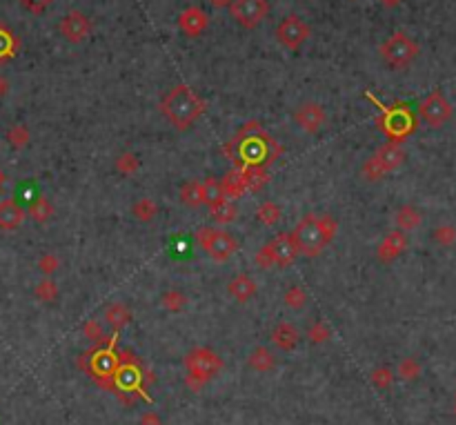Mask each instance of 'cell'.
Here are the masks:
<instances>
[{"label": "cell", "mask_w": 456, "mask_h": 425, "mask_svg": "<svg viewBox=\"0 0 456 425\" xmlns=\"http://www.w3.org/2000/svg\"><path fill=\"white\" fill-rule=\"evenodd\" d=\"M25 210L18 205L14 198H7V201H0V230L12 232L16 228H21L25 221Z\"/></svg>", "instance_id": "ac0fdd59"}, {"label": "cell", "mask_w": 456, "mask_h": 425, "mask_svg": "<svg viewBox=\"0 0 456 425\" xmlns=\"http://www.w3.org/2000/svg\"><path fill=\"white\" fill-rule=\"evenodd\" d=\"M329 336H332L329 327H327V323H323V320H316V323L307 329V338L312 343H325V341H329Z\"/></svg>", "instance_id": "ab89813d"}, {"label": "cell", "mask_w": 456, "mask_h": 425, "mask_svg": "<svg viewBox=\"0 0 456 425\" xmlns=\"http://www.w3.org/2000/svg\"><path fill=\"white\" fill-rule=\"evenodd\" d=\"M281 152L283 147L261 127L259 120L245 122L239 134L225 145V154L234 160L239 169L272 165Z\"/></svg>", "instance_id": "6da1fadb"}, {"label": "cell", "mask_w": 456, "mask_h": 425, "mask_svg": "<svg viewBox=\"0 0 456 425\" xmlns=\"http://www.w3.org/2000/svg\"><path fill=\"white\" fill-rule=\"evenodd\" d=\"M283 303L287 305L290 309H301L303 305L307 303V292L303 290L301 285H292V287L285 290V294H283Z\"/></svg>", "instance_id": "d6a6232c"}, {"label": "cell", "mask_w": 456, "mask_h": 425, "mask_svg": "<svg viewBox=\"0 0 456 425\" xmlns=\"http://www.w3.org/2000/svg\"><path fill=\"white\" fill-rule=\"evenodd\" d=\"M7 140L16 149H21V147H25L27 143H30V129H27L25 125H14L12 129L7 131Z\"/></svg>", "instance_id": "74e56055"}, {"label": "cell", "mask_w": 456, "mask_h": 425, "mask_svg": "<svg viewBox=\"0 0 456 425\" xmlns=\"http://www.w3.org/2000/svg\"><path fill=\"white\" fill-rule=\"evenodd\" d=\"M196 241L201 250L216 263L230 261L236 252H239V241L234 239L230 232L216 230V228H201L196 232Z\"/></svg>", "instance_id": "5b68a950"}, {"label": "cell", "mask_w": 456, "mask_h": 425, "mask_svg": "<svg viewBox=\"0 0 456 425\" xmlns=\"http://www.w3.org/2000/svg\"><path fill=\"white\" fill-rule=\"evenodd\" d=\"M207 23H210V18H207V14L201 7H187L185 12L178 16V27L187 36H192V39L201 36L207 30Z\"/></svg>", "instance_id": "e0dca14e"}, {"label": "cell", "mask_w": 456, "mask_h": 425, "mask_svg": "<svg viewBox=\"0 0 456 425\" xmlns=\"http://www.w3.org/2000/svg\"><path fill=\"white\" fill-rule=\"evenodd\" d=\"M294 122H296L303 131H307V134H316V131H321L323 125L327 122V111L321 102L307 100V102H303V105H298L296 111H294Z\"/></svg>", "instance_id": "8fae6325"}, {"label": "cell", "mask_w": 456, "mask_h": 425, "mask_svg": "<svg viewBox=\"0 0 456 425\" xmlns=\"http://www.w3.org/2000/svg\"><path fill=\"white\" fill-rule=\"evenodd\" d=\"M138 167H140V160H138V156L134 152H122L116 158V169H118L120 174H125V176L136 174Z\"/></svg>", "instance_id": "e575fe53"}, {"label": "cell", "mask_w": 456, "mask_h": 425, "mask_svg": "<svg viewBox=\"0 0 456 425\" xmlns=\"http://www.w3.org/2000/svg\"><path fill=\"white\" fill-rule=\"evenodd\" d=\"M105 318H107V323L118 332L120 327H125L131 320V312L125 303H111L105 312Z\"/></svg>", "instance_id": "4316f807"}, {"label": "cell", "mask_w": 456, "mask_h": 425, "mask_svg": "<svg viewBox=\"0 0 456 425\" xmlns=\"http://www.w3.org/2000/svg\"><path fill=\"white\" fill-rule=\"evenodd\" d=\"M21 3L30 9V12H34V14H41L43 9L52 3V0H21Z\"/></svg>", "instance_id": "ee69618b"}, {"label": "cell", "mask_w": 456, "mask_h": 425, "mask_svg": "<svg viewBox=\"0 0 456 425\" xmlns=\"http://www.w3.org/2000/svg\"><path fill=\"white\" fill-rule=\"evenodd\" d=\"M369 379H372V383L378 390H387V387L394 383V372L389 370V367H376V370H372Z\"/></svg>", "instance_id": "f35d334b"}, {"label": "cell", "mask_w": 456, "mask_h": 425, "mask_svg": "<svg viewBox=\"0 0 456 425\" xmlns=\"http://www.w3.org/2000/svg\"><path fill=\"white\" fill-rule=\"evenodd\" d=\"M247 365H250L252 370L261 372V374L272 372L274 367H276V356H274V352H272L270 347L259 345V347L252 349L250 356H247Z\"/></svg>", "instance_id": "603a6c76"}, {"label": "cell", "mask_w": 456, "mask_h": 425, "mask_svg": "<svg viewBox=\"0 0 456 425\" xmlns=\"http://www.w3.org/2000/svg\"><path fill=\"white\" fill-rule=\"evenodd\" d=\"M378 107H381V120L378 122H381L383 134L389 140L403 143L407 136H412L416 131V118L407 107H403V105H396V107L378 105Z\"/></svg>", "instance_id": "8992f818"}, {"label": "cell", "mask_w": 456, "mask_h": 425, "mask_svg": "<svg viewBox=\"0 0 456 425\" xmlns=\"http://www.w3.org/2000/svg\"><path fill=\"white\" fill-rule=\"evenodd\" d=\"M58 30H61L65 41L72 45H78L91 34V21L83 12H78V9H74V12L65 14Z\"/></svg>", "instance_id": "7c38bea8"}, {"label": "cell", "mask_w": 456, "mask_h": 425, "mask_svg": "<svg viewBox=\"0 0 456 425\" xmlns=\"http://www.w3.org/2000/svg\"><path fill=\"white\" fill-rule=\"evenodd\" d=\"M138 425H163V421H160V417L156 412H145L140 417V423Z\"/></svg>", "instance_id": "bcb514c9"}, {"label": "cell", "mask_w": 456, "mask_h": 425, "mask_svg": "<svg viewBox=\"0 0 456 425\" xmlns=\"http://www.w3.org/2000/svg\"><path fill=\"white\" fill-rule=\"evenodd\" d=\"M432 239L434 243H439L441 248H452L456 243V228L454 225H439V228L432 232Z\"/></svg>", "instance_id": "8d00e7d4"}, {"label": "cell", "mask_w": 456, "mask_h": 425, "mask_svg": "<svg viewBox=\"0 0 456 425\" xmlns=\"http://www.w3.org/2000/svg\"><path fill=\"white\" fill-rule=\"evenodd\" d=\"M58 268H61V261H58V257H54V254H43L41 261H38V270L47 274V276H52Z\"/></svg>", "instance_id": "b9f144b4"}, {"label": "cell", "mask_w": 456, "mask_h": 425, "mask_svg": "<svg viewBox=\"0 0 456 425\" xmlns=\"http://www.w3.org/2000/svg\"><path fill=\"white\" fill-rule=\"evenodd\" d=\"M254 261H256V265L263 268V270L274 268V259H272V254H270V248H268V245H263V248H261L259 252H256Z\"/></svg>", "instance_id": "7bdbcfd3"}, {"label": "cell", "mask_w": 456, "mask_h": 425, "mask_svg": "<svg viewBox=\"0 0 456 425\" xmlns=\"http://www.w3.org/2000/svg\"><path fill=\"white\" fill-rule=\"evenodd\" d=\"M5 185H7V174L3 172V169H0V190H3Z\"/></svg>", "instance_id": "681fc988"}, {"label": "cell", "mask_w": 456, "mask_h": 425, "mask_svg": "<svg viewBox=\"0 0 456 425\" xmlns=\"http://www.w3.org/2000/svg\"><path fill=\"white\" fill-rule=\"evenodd\" d=\"M214 5L223 7V5H230V0H214Z\"/></svg>", "instance_id": "f907efd6"}, {"label": "cell", "mask_w": 456, "mask_h": 425, "mask_svg": "<svg viewBox=\"0 0 456 425\" xmlns=\"http://www.w3.org/2000/svg\"><path fill=\"white\" fill-rule=\"evenodd\" d=\"M185 367H187V374L196 376V379H203L207 383V381H212V376L221 372L223 361L214 349L196 347L185 356Z\"/></svg>", "instance_id": "ba28073f"}, {"label": "cell", "mask_w": 456, "mask_h": 425, "mask_svg": "<svg viewBox=\"0 0 456 425\" xmlns=\"http://www.w3.org/2000/svg\"><path fill=\"white\" fill-rule=\"evenodd\" d=\"M338 230V223L332 219L329 214H307L305 219L298 221V225L294 228L292 236L296 241L298 254L307 259H314L325 250V245L332 243L334 234Z\"/></svg>", "instance_id": "3957f363"}, {"label": "cell", "mask_w": 456, "mask_h": 425, "mask_svg": "<svg viewBox=\"0 0 456 425\" xmlns=\"http://www.w3.org/2000/svg\"><path fill=\"white\" fill-rule=\"evenodd\" d=\"M16 50H18L16 36L9 32L5 25H0V61L12 58V56L16 54Z\"/></svg>", "instance_id": "1f68e13d"}, {"label": "cell", "mask_w": 456, "mask_h": 425, "mask_svg": "<svg viewBox=\"0 0 456 425\" xmlns=\"http://www.w3.org/2000/svg\"><path fill=\"white\" fill-rule=\"evenodd\" d=\"M210 212H212V219L218 225H230L239 219V207H236V203L230 201V198H221V201L212 203Z\"/></svg>", "instance_id": "cb8c5ba5"}, {"label": "cell", "mask_w": 456, "mask_h": 425, "mask_svg": "<svg viewBox=\"0 0 456 425\" xmlns=\"http://www.w3.org/2000/svg\"><path fill=\"white\" fill-rule=\"evenodd\" d=\"M227 292H230V296L239 301V303H247V301H252L256 296L259 285H256V281L252 276L239 274V276H234L230 283H227Z\"/></svg>", "instance_id": "d6986e66"}, {"label": "cell", "mask_w": 456, "mask_h": 425, "mask_svg": "<svg viewBox=\"0 0 456 425\" xmlns=\"http://www.w3.org/2000/svg\"><path fill=\"white\" fill-rule=\"evenodd\" d=\"M247 183V190L250 192H259L261 187H265L270 183V176L265 172V167H243L241 169Z\"/></svg>", "instance_id": "f1b7e54d"}, {"label": "cell", "mask_w": 456, "mask_h": 425, "mask_svg": "<svg viewBox=\"0 0 456 425\" xmlns=\"http://www.w3.org/2000/svg\"><path fill=\"white\" fill-rule=\"evenodd\" d=\"M419 45L412 39V36H407L405 32H396L392 34L389 39L381 45V54L383 63L387 67H394V69H405L410 67V65L416 61V56H419Z\"/></svg>", "instance_id": "277c9868"}, {"label": "cell", "mask_w": 456, "mask_h": 425, "mask_svg": "<svg viewBox=\"0 0 456 425\" xmlns=\"http://www.w3.org/2000/svg\"><path fill=\"white\" fill-rule=\"evenodd\" d=\"M160 305H163L167 312H183L185 305H187V296L183 294L180 290H167L163 292V296H160Z\"/></svg>", "instance_id": "4dcf8cb0"}, {"label": "cell", "mask_w": 456, "mask_h": 425, "mask_svg": "<svg viewBox=\"0 0 456 425\" xmlns=\"http://www.w3.org/2000/svg\"><path fill=\"white\" fill-rule=\"evenodd\" d=\"M113 343H116V334L109 338V345L105 349H98L91 356V372L94 376H116L118 372V356L113 354Z\"/></svg>", "instance_id": "2e32d148"}, {"label": "cell", "mask_w": 456, "mask_h": 425, "mask_svg": "<svg viewBox=\"0 0 456 425\" xmlns=\"http://www.w3.org/2000/svg\"><path fill=\"white\" fill-rule=\"evenodd\" d=\"M205 100L189 87V85H176L172 87L165 98L160 100V111L180 131H185L205 114Z\"/></svg>", "instance_id": "7a4b0ae2"}, {"label": "cell", "mask_w": 456, "mask_h": 425, "mask_svg": "<svg viewBox=\"0 0 456 425\" xmlns=\"http://www.w3.org/2000/svg\"><path fill=\"white\" fill-rule=\"evenodd\" d=\"M27 214H30V219L36 221V223H47L54 216V205L47 201L45 196H38L36 201L30 203V210H27Z\"/></svg>", "instance_id": "83f0119b"}, {"label": "cell", "mask_w": 456, "mask_h": 425, "mask_svg": "<svg viewBox=\"0 0 456 425\" xmlns=\"http://www.w3.org/2000/svg\"><path fill=\"white\" fill-rule=\"evenodd\" d=\"M221 192L225 198H230V201H236V198H241L245 192H247V183H245V176L239 167L232 169V172H227L221 181Z\"/></svg>", "instance_id": "7402d4cb"}, {"label": "cell", "mask_w": 456, "mask_h": 425, "mask_svg": "<svg viewBox=\"0 0 456 425\" xmlns=\"http://www.w3.org/2000/svg\"><path fill=\"white\" fill-rule=\"evenodd\" d=\"M376 160V165L383 169V174H389L398 169L407 158V152L403 149L401 143H396V140H387L385 145H381L376 149V154L372 156Z\"/></svg>", "instance_id": "9a60e30c"}, {"label": "cell", "mask_w": 456, "mask_h": 425, "mask_svg": "<svg viewBox=\"0 0 456 425\" xmlns=\"http://www.w3.org/2000/svg\"><path fill=\"white\" fill-rule=\"evenodd\" d=\"M230 9L236 23L245 30H254L270 14V3L268 0H232Z\"/></svg>", "instance_id": "30bf717a"}, {"label": "cell", "mask_w": 456, "mask_h": 425, "mask_svg": "<svg viewBox=\"0 0 456 425\" xmlns=\"http://www.w3.org/2000/svg\"><path fill=\"white\" fill-rule=\"evenodd\" d=\"M7 91H9V83H7V78L0 76V96H5Z\"/></svg>", "instance_id": "7dc6e473"}, {"label": "cell", "mask_w": 456, "mask_h": 425, "mask_svg": "<svg viewBox=\"0 0 456 425\" xmlns=\"http://www.w3.org/2000/svg\"><path fill=\"white\" fill-rule=\"evenodd\" d=\"M85 334H87L89 338H94V341H100V327L96 320H89L87 325H85Z\"/></svg>", "instance_id": "f6af8a7d"}, {"label": "cell", "mask_w": 456, "mask_h": 425, "mask_svg": "<svg viewBox=\"0 0 456 425\" xmlns=\"http://www.w3.org/2000/svg\"><path fill=\"white\" fill-rule=\"evenodd\" d=\"M34 294L38 301H43V303H52V301L58 298V287H56V283L52 279H45L36 285Z\"/></svg>", "instance_id": "d590c367"}, {"label": "cell", "mask_w": 456, "mask_h": 425, "mask_svg": "<svg viewBox=\"0 0 456 425\" xmlns=\"http://www.w3.org/2000/svg\"><path fill=\"white\" fill-rule=\"evenodd\" d=\"M378 3L385 5V7H398V5L403 3V0H378Z\"/></svg>", "instance_id": "c3c4849f"}, {"label": "cell", "mask_w": 456, "mask_h": 425, "mask_svg": "<svg viewBox=\"0 0 456 425\" xmlns=\"http://www.w3.org/2000/svg\"><path fill=\"white\" fill-rule=\"evenodd\" d=\"M131 214H134V219L140 221V223H149L156 219L158 214V205L151 201V198H140V201L134 203L131 207Z\"/></svg>", "instance_id": "f546056e"}, {"label": "cell", "mask_w": 456, "mask_h": 425, "mask_svg": "<svg viewBox=\"0 0 456 425\" xmlns=\"http://www.w3.org/2000/svg\"><path fill=\"white\" fill-rule=\"evenodd\" d=\"M454 414H456V399H454Z\"/></svg>", "instance_id": "816d5d0a"}, {"label": "cell", "mask_w": 456, "mask_h": 425, "mask_svg": "<svg viewBox=\"0 0 456 425\" xmlns=\"http://www.w3.org/2000/svg\"><path fill=\"white\" fill-rule=\"evenodd\" d=\"M360 174H363V178L367 183H376V181H381V178L385 176L383 174V169L376 165V160L374 158H367L365 163H363V169H360Z\"/></svg>", "instance_id": "60d3db41"}, {"label": "cell", "mask_w": 456, "mask_h": 425, "mask_svg": "<svg viewBox=\"0 0 456 425\" xmlns=\"http://www.w3.org/2000/svg\"><path fill=\"white\" fill-rule=\"evenodd\" d=\"M396 374L401 376L403 381H414V379H419V376H421V363L416 361L414 356H407V358H403L401 363H398Z\"/></svg>", "instance_id": "836d02e7"}, {"label": "cell", "mask_w": 456, "mask_h": 425, "mask_svg": "<svg viewBox=\"0 0 456 425\" xmlns=\"http://www.w3.org/2000/svg\"><path fill=\"white\" fill-rule=\"evenodd\" d=\"M310 34H312L310 25L296 14H290L287 18H283V21L276 25V41L290 52L301 50V47L307 43Z\"/></svg>", "instance_id": "9c48e42d"}, {"label": "cell", "mask_w": 456, "mask_h": 425, "mask_svg": "<svg viewBox=\"0 0 456 425\" xmlns=\"http://www.w3.org/2000/svg\"><path fill=\"white\" fill-rule=\"evenodd\" d=\"M268 248H270V254L274 259V268H287L298 257V248H296V241H294L292 232L279 234L272 243H268Z\"/></svg>", "instance_id": "4fadbf2b"}, {"label": "cell", "mask_w": 456, "mask_h": 425, "mask_svg": "<svg viewBox=\"0 0 456 425\" xmlns=\"http://www.w3.org/2000/svg\"><path fill=\"white\" fill-rule=\"evenodd\" d=\"M452 114H454L452 102L445 98V94L441 89L430 91L419 105L421 120L425 122V125H430L432 129H439L443 125H448V122L452 120Z\"/></svg>", "instance_id": "52a82bcc"}, {"label": "cell", "mask_w": 456, "mask_h": 425, "mask_svg": "<svg viewBox=\"0 0 456 425\" xmlns=\"http://www.w3.org/2000/svg\"><path fill=\"white\" fill-rule=\"evenodd\" d=\"M407 250V234L403 232V230H392V232H387L385 236H383V241L378 243V248H376V257H378V261L381 263H394L401 254Z\"/></svg>", "instance_id": "5bb4252c"}, {"label": "cell", "mask_w": 456, "mask_h": 425, "mask_svg": "<svg viewBox=\"0 0 456 425\" xmlns=\"http://www.w3.org/2000/svg\"><path fill=\"white\" fill-rule=\"evenodd\" d=\"M270 338H272V343L276 345L279 349H283V352H292V349L298 345L301 334H298V329L294 327L292 323H283V320H281V323L272 329Z\"/></svg>", "instance_id": "ffe728a7"}, {"label": "cell", "mask_w": 456, "mask_h": 425, "mask_svg": "<svg viewBox=\"0 0 456 425\" xmlns=\"http://www.w3.org/2000/svg\"><path fill=\"white\" fill-rule=\"evenodd\" d=\"M180 201L187 207H203L210 205V196H207L205 181H187L180 187Z\"/></svg>", "instance_id": "44dd1931"}, {"label": "cell", "mask_w": 456, "mask_h": 425, "mask_svg": "<svg viewBox=\"0 0 456 425\" xmlns=\"http://www.w3.org/2000/svg\"><path fill=\"white\" fill-rule=\"evenodd\" d=\"M394 219H396V228L398 230L412 232V230H416L423 223V214L416 210L414 205H403V207H398V210H396Z\"/></svg>", "instance_id": "d4e9b609"}, {"label": "cell", "mask_w": 456, "mask_h": 425, "mask_svg": "<svg viewBox=\"0 0 456 425\" xmlns=\"http://www.w3.org/2000/svg\"><path fill=\"white\" fill-rule=\"evenodd\" d=\"M256 219H259V223H263L265 228H274L281 219H283V210L279 203L274 201H265L261 203L259 207H256Z\"/></svg>", "instance_id": "484cf974"}]
</instances>
